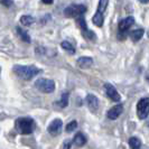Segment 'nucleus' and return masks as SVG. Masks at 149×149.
I'll list each match as a JSON object with an SVG mask.
<instances>
[{"mask_svg": "<svg viewBox=\"0 0 149 149\" xmlns=\"http://www.w3.org/2000/svg\"><path fill=\"white\" fill-rule=\"evenodd\" d=\"M73 142H74V145H76L77 147H82L83 145H85V142H86V138H85V136L83 134L79 132V134H75Z\"/></svg>", "mask_w": 149, "mask_h": 149, "instance_id": "nucleus-13", "label": "nucleus"}, {"mask_svg": "<svg viewBox=\"0 0 149 149\" xmlns=\"http://www.w3.org/2000/svg\"><path fill=\"white\" fill-rule=\"evenodd\" d=\"M71 147V141H65L64 143V149H70Z\"/></svg>", "mask_w": 149, "mask_h": 149, "instance_id": "nucleus-24", "label": "nucleus"}, {"mask_svg": "<svg viewBox=\"0 0 149 149\" xmlns=\"http://www.w3.org/2000/svg\"><path fill=\"white\" fill-rule=\"evenodd\" d=\"M77 24H79V26L81 27V29H82V31L84 33V31H88V26H86V22H85V19H84V17H80V18H77Z\"/></svg>", "mask_w": 149, "mask_h": 149, "instance_id": "nucleus-20", "label": "nucleus"}, {"mask_svg": "<svg viewBox=\"0 0 149 149\" xmlns=\"http://www.w3.org/2000/svg\"><path fill=\"white\" fill-rule=\"evenodd\" d=\"M104 90H105V93H107V95L111 99L112 101H114V102H119L120 101V94L118 93V91L117 89L110 84V83H107L104 84Z\"/></svg>", "mask_w": 149, "mask_h": 149, "instance_id": "nucleus-9", "label": "nucleus"}, {"mask_svg": "<svg viewBox=\"0 0 149 149\" xmlns=\"http://www.w3.org/2000/svg\"><path fill=\"white\" fill-rule=\"evenodd\" d=\"M35 86L43 93H52L55 90V83L49 79H38L35 82Z\"/></svg>", "mask_w": 149, "mask_h": 149, "instance_id": "nucleus-5", "label": "nucleus"}, {"mask_svg": "<svg viewBox=\"0 0 149 149\" xmlns=\"http://www.w3.org/2000/svg\"><path fill=\"white\" fill-rule=\"evenodd\" d=\"M143 36V29H134L130 33V37L134 42H138L140 40Z\"/></svg>", "mask_w": 149, "mask_h": 149, "instance_id": "nucleus-14", "label": "nucleus"}, {"mask_svg": "<svg viewBox=\"0 0 149 149\" xmlns=\"http://www.w3.org/2000/svg\"><path fill=\"white\" fill-rule=\"evenodd\" d=\"M61 46H62V47H63V49H64V51H66L68 54H74L75 53V47L71 44L70 42H67V40L62 42Z\"/></svg>", "mask_w": 149, "mask_h": 149, "instance_id": "nucleus-17", "label": "nucleus"}, {"mask_svg": "<svg viewBox=\"0 0 149 149\" xmlns=\"http://www.w3.org/2000/svg\"><path fill=\"white\" fill-rule=\"evenodd\" d=\"M77 128V122L75 121V120H73V121H71L70 123H67L66 126V131L67 132H72L73 130H75Z\"/></svg>", "mask_w": 149, "mask_h": 149, "instance_id": "nucleus-21", "label": "nucleus"}, {"mask_svg": "<svg viewBox=\"0 0 149 149\" xmlns=\"http://www.w3.org/2000/svg\"><path fill=\"white\" fill-rule=\"evenodd\" d=\"M86 11V7L83 5H72L65 8L64 10V15L68 17V18H80L82 17Z\"/></svg>", "mask_w": 149, "mask_h": 149, "instance_id": "nucleus-4", "label": "nucleus"}, {"mask_svg": "<svg viewBox=\"0 0 149 149\" xmlns=\"http://www.w3.org/2000/svg\"><path fill=\"white\" fill-rule=\"evenodd\" d=\"M17 29V33H18V35L20 36V38H22L24 42H26V43H30V36L27 34V31L26 30H24L22 28H20V27H17L16 28Z\"/></svg>", "mask_w": 149, "mask_h": 149, "instance_id": "nucleus-16", "label": "nucleus"}, {"mask_svg": "<svg viewBox=\"0 0 149 149\" xmlns=\"http://www.w3.org/2000/svg\"><path fill=\"white\" fill-rule=\"evenodd\" d=\"M86 104L89 107V109L92 112H95L99 109V100L95 95L93 94H89L86 97Z\"/></svg>", "mask_w": 149, "mask_h": 149, "instance_id": "nucleus-11", "label": "nucleus"}, {"mask_svg": "<svg viewBox=\"0 0 149 149\" xmlns=\"http://www.w3.org/2000/svg\"><path fill=\"white\" fill-rule=\"evenodd\" d=\"M147 81H148V82H149V74L147 75Z\"/></svg>", "mask_w": 149, "mask_h": 149, "instance_id": "nucleus-26", "label": "nucleus"}, {"mask_svg": "<svg viewBox=\"0 0 149 149\" xmlns=\"http://www.w3.org/2000/svg\"><path fill=\"white\" fill-rule=\"evenodd\" d=\"M1 5H3L5 7H10L13 5V0H0Z\"/></svg>", "mask_w": 149, "mask_h": 149, "instance_id": "nucleus-22", "label": "nucleus"}, {"mask_svg": "<svg viewBox=\"0 0 149 149\" xmlns=\"http://www.w3.org/2000/svg\"><path fill=\"white\" fill-rule=\"evenodd\" d=\"M134 17H127L125 19H122L119 22V34H118V37L119 39H123L128 35V30L129 28L134 25Z\"/></svg>", "mask_w": 149, "mask_h": 149, "instance_id": "nucleus-6", "label": "nucleus"}, {"mask_svg": "<svg viewBox=\"0 0 149 149\" xmlns=\"http://www.w3.org/2000/svg\"><path fill=\"white\" fill-rule=\"evenodd\" d=\"M148 37H149V31H148Z\"/></svg>", "mask_w": 149, "mask_h": 149, "instance_id": "nucleus-27", "label": "nucleus"}, {"mask_svg": "<svg viewBox=\"0 0 149 149\" xmlns=\"http://www.w3.org/2000/svg\"><path fill=\"white\" fill-rule=\"evenodd\" d=\"M62 127H63V122L61 119H54L49 123V126L47 128L48 134H52L53 137H56L62 132Z\"/></svg>", "mask_w": 149, "mask_h": 149, "instance_id": "nucleus-8", "label": "nucleus"}, {"mask_svg": "<svg viewBox=\"0 0 149 149\" xmlns=\"http://www.w3.org/2000/svg\"><path fill=\"white\" fill-rule=\"evenodd\" d=\"M129 146L131 149H140L141 148V141L137 137H131L129 139Z\"/></svg>", "mask_w": 149, "mask_h": 149, "instance_id": "nucleus-15", "label": "nucleus"}, {"mask_svg": "<svg viewBox=\"0 0 149 149\" xmlns=\"http://www.w3.org/2000/svg\"><path fill=\"white\" fill-rule=\"evenodd\" d=\"M122 111H123L122 104H117V105H114V107H112L111 109L108 111V114H107V116H108V118L110 120H116L121 116Z\"/></svg>", "mask_w": 149, "mask_h": 149, "instance_id": "nucleus-10", "label": "nucleus"}, {"mask_svg": "<svg viewBox=\"0 0 149 149\" xmlns=\"http://www.w3.org/2000/svg\"><path fill=\"white\" fill-rule=\"evenodd\" d=\"M92 64H93V60L88 56H83L77 60V65L80 68H89L92 66Z\"/></svg>", "mask_w": 149, "mask_h": 149, "instance_id": "nucleus-12", "label": "nucleus"}, {"mask_svg": "<svg viewBox=\"0 0 149 149\" xmlns=\"http://www.w3.org/2000/svg\"><path fill=\"white\" fill-rule=\"evenodd\" d=\"M140 2H142V3H147V2H149V0H139Z\"/></svg>", "mask_w": 149, "mask_h": 149, "instance_id": "nucleus-25", "label": "nucleus"}, {"mask_svg": "<svg viewBox=\"0 0 149 149\" xmlns=\"http://www.w3.org/2000/svg\"><path fill=\"white\" fill-rule=\"evenodd\" d=\"M108 3H109V0H100L99 1L97 13H95V15L93 16V18H92L93 24L95 26H97V27H101L103 25V15H104L105 9L108 7Z\"/></svg>", "mask_w": 149, "mask_h": 149, "instance_id": "nucleus-3", "label": "nucleus"}, {"mask_svg": "<svg viewBox=\"0 0 149 149\" xmlns=\"http://www.w3.org/2000/svg\"><path fill=\"white\" fill-rule=\"evenodd\" d=\"M54 0H42V2L45 3V5H52Z\"/></svg>", "mask_w": 149, "mask_h": 149, "instance_id": "nucleus-23", "label": "nucleus"}, {"mask_svg": "<svg viewBox=\"0 0 149 149\" xmlns=\"http://www.w3.org/2000/svg\"><path fill=\"white\" fill-rule=\"evenodd\" d=\"M14 73L22 80L29 81L38 73H40V70L34 65H15Z\"/></svg>", "mask_w": 149, "mask_h": 149, "instance_id": "nucleus-1", "label": "nucleus"}, {"mask_svg": "<svg viewBox=\"0 0 149 149\" xmlns=\"http://www.w3.org/2000/svg\"><path fill=\"white\" fill-rule=\"evenodd\" d=\"M68 97H70L68 92H64V93L62 94L61 100L57 102V104L60 105L61 108H65V107H67V105H68Z\"/></svg>", "mask_w": 149, "mask_h": 149, "instance_id": "nucleus-19", "label": "nucleus"}, {"mask_svg": "<svg viewBox=\"0 0 149 149\" xmlns=\"http://www.w3.org/2000/svg\"><path fill=\"white\" fill-rule=\"evenodd\" d=\"M137 114L139 119H146L149 114V97H142L137 104Z\"/></svg>", "mask_w": 149, "mask_h": 149, "instance_id": "nucleus-7", "label": "nucleus"}, {"mask_svg": "<svg viewBox=\"0 0 149 149\" xmlns=\"http://www.w3.org/2000/svg\"><path fill=\"white\" fill-rule=\"evenodd\" d=\"M34 127H35V123H34V120L31 118L24 117V118L17 119V121H16V129L22 134H31L34 130Z\"/></svg>", "mask_w": 149, "mask_h": 149, "instance_id": "nucleus-2", "label": "nucleus"}, {"mask_svg": "<svg viewBox=\"0 0 149 149\" xmlns=\"http://www.w3.org/2000/svg\"><path fill=\"white\" fill-rule=\"evenodd\" d=\"M34 22H35V19L31 16L24 15L20 17V22H22V25H24V26H30V25L34 24Z\"/></svg>", "mask_w": 149, "mask_h": 149, "instance_id": "nucleus-18", "label": "nucleus"}]
</instances>
